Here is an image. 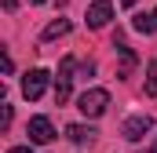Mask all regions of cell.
<instances>
[{
    "mask_svg": "<svg viewBox=\"0 0 157 153\" xmlns=\"http://www.w3.org/2000/svg\"><path fill=\"white\" fill-rule=\"evenodd\" d=\"M7 153H29V146H11Z\"/></svg>",
    "mask_w": 157,
    "mask_h": 153,
    "instance_id": "cell-14",
    "label": "cell"
},
{
    "mask_svg": "<svg viewBox=\"0 0 157 153\" xmlns=\"http://www.w3.org/2000/svg\"><path fill=\"white\" fill-rule=\"evenodd\" d=\"M146 95H150V99H157V58L146 66Z\"/></svg>",
    "mask_w": 157,
    "mask_h": 153,
    "instance_id": "cell-11",
    "label": "cell"
},
{
    "mask_svg": "<svg viewBox=\"0 0 157 153\" xmlns=\"http://www.w3.org/2000/svg\"><path fill=\"white\" fill-rule=\"evenodd\" d=\"M113 47H117V55H121V69H117V76H121V80H128L139 58H135V51H132V47H128L124 40H113Z\"/></svg>",
    "mask_w": 157,
    "mask_h": 153,
    "instance_id": "cell-7",
    "label": "cell"
},
{
    "mask_svg": "<svg viewBox=\"0 0 157 153\" xmlns=\"http://www.w3.org/2000/svg\"><path fill=\"white\" fill-rule=\"evenodd\" d=\"M110 18H113V4H110V0H95V4L88 7V26H91V29H102Z\"/></svg>",
    "mask_w": 157,
    "mask_h": 153,
    "instance_id": "cell-6",
    "label": "cell"
},
{
    "mask_svg": "<svg viewBox=\"0 0 157 153\" xmlns=\"http://www.w3.org/2000/svg\"><path fill=\"white\" fill-rule=\"evenodd\" d=\"M132 29H135V33H157V7L150 11V15H135Z\"/></svg>",
    "mask_w": 157,
    "mask_h": 153,
    "instance_id": "cell-9",
    "label": "cell"
},
{
    "mask_svg": "<svg viewBox=\"0 0 157 153\" xmlns=\"http://www.w3.org/2000/svg\"><path fill=\"white\" fill-rule=\"evenodd\" d=\"M146 131H154V117L150 113H135L124 120V128H121V135L128 139V142H143L146 139Z\"/></svg>",
    "mask_w": 157,
    "mask_h": 153,
    "instance_id": "cell-3",
    "label": "cell"
},
{
    "mask_svg": "<svg viewBox=\"0 0 157 153\" xmlns=\"http://www.w3.org/2000/svg\"><path fill=\"white\" fill-rule=\"evenodd\" d=\"M48 80H51V73H48V69H29V73L22 76V95H26L29 102H37L40 95L48 91Z\"/></svg>",
    "mask_w": 157,
    "mask_h": 153,
    "instance_id": "cell-4",
    "label": "cell"
},
{
    "mask_svg": "<svg viewBox=\"0 0 157 153\" xmlns=\"http://www.w3.org/2000/svg\"><path fill=\"white\" fill-rule=\"evenodd\" d=\"M26 135H29V142L44 146V142H51V139H55V128H51V120H48V117H29Z\"/></svg>",
    "mask_w": 157,
    "mask_h": 153,
    "instance_id": "cell-5",
    "label": "cell"
},
{
    "mask_svg": "<svg viewBox=\"0 0 157 153\" xmlns=\"http://www.w3.org/2000/svg\"><path fill=\"white\" fill-rule=\"evenodd\" d=\"M66 33H70V22H66V18H59V22H51V26H48V29L40 33V40H44V44H51V40L66 37Z\"/></svg>",
    "mask_w": 157,
    "mask_h": 153,
    "instance_id": "cell-10",
    "label": "cell"
},
{
    "mask_svg": "<svg viewBox=\"0 0 157 153\" xmlns=\"http://www.w3.org/2000/svg\"><path fill=\"white\" fill-rule=\"evenodd\" d=\"M73 69H77V58H73V55H66V58L59 62V76H55V102H59V106H66V102H70Z\"/></svg>",
    "mask_w": 157,
    "mask_h": 153,
    "instance_id": "cell-2",
    "label": "cell"
},
{
    "mask_svg": "<svg viewBox=\"0 0 157 153\" xmlns=\"http://www.w3.org/2000/svg\"><path fill=\"white\" fill-rule=\"evenodd\" d=\"M7 124H11V106L4 102V110H0V128H7Z\"/></svg>",
    "mask_w": 157,
    "mask_h": 153,
    "instance_id": "cell-12",
    "label": "cell"
},
{
    "mask_svg": "<svg viewBox=\"0 0 157 153\" xmlns=\"http://www.w3.org/2000/svg\"><path fill=\"white\" fill-rule=\"evenodd\" d=\"M66 135H70V142H73V146H91L99 131H95L91 124H70V128H66Z\"/></svg>",
    "mask_w": 157,
    "mask_h": 153,
    "instance_id": "cell-8",
    "label": "cell"
},
{
    "mask_svg": "<svg viewBox=\"0 0 157 153\" xmlns=\"http://www.w3.org/2000/svg\"><path fill=\"white\" fill-rule=\"evenodd\" d=\"M106 106H110V91L106 88H88V91H80V99H77V110L84 117H102Z\"/></svg>",
    "mask_w": 157,
    "mask_h": 153,
    "instance_id": "cell-1",
    "label": "cell"
},
{
    "mask_svg": "<svg viewBox=\"0 0 157 153\" xmlns=\"http://www.w3.org/2000/svg\"><path fill=\"white\" fill-rule=\"evenodd\" d=\"M18 7V0H4V11H15Z\"/></svg>",
    "mask_w": 157,
    "mask_h": 153,
    "instance_id": "cell-13",
    "label": "cell"
},
{
    "mask_svg": "<svg viewBox=\"0 0 157 153\" xmlns=\"http://www.w3.org/2000/svg\"><path fill=\"white\" fill-rule=\"evenodd\" d=\"M33 4H48V0H33Z\"/></svg>",
    "mask_w": 157,
    "mask_h": 153,
    "instance_id": "cell-17",
    "label": "cell"
},
{
    "mask_svg": "<svg viewBox=\"0 0 157 153\" xmlns=\"http://www.w3.org/2000/svg\"><path fill=\"white\" fill-rule=\"evenodd\" d=\"M121 4H124V7H132V4H135V0H121Z\"/></svg>",
    "mask_w": 157,
    "mask_h": 153,
    "instance_id": "cell-15",
    "label": "cell"
},
{
    "mask_svg": "<svg viewBox=\"0 0 157 153\" xmlns=\"http://www.w3.org/2000/svg\"><path fill=\"white\" fill-rule=\"evenodd\" d=\"M150 153H157V139H154V146H150Z\"/></svg>",
    "mask_w": 157,
    "mask_h": 153,
    "instance_id": "cell-16",
    "label": "cell"
}]
</instances>
